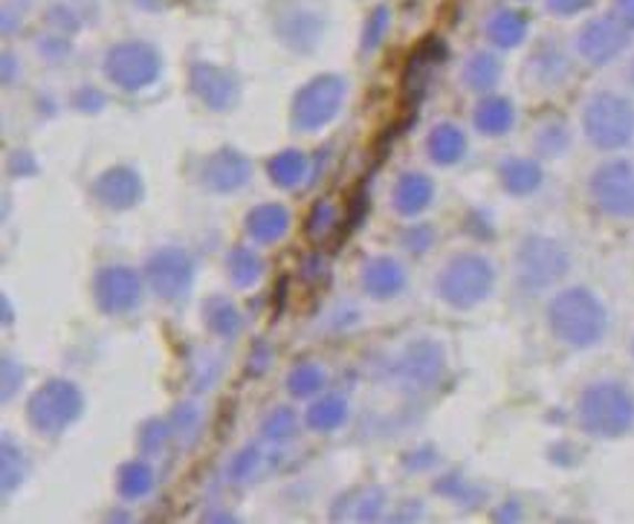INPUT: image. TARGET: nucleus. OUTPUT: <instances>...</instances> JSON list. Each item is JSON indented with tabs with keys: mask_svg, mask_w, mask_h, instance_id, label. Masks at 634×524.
Instances as JSON below:
<instances>
[{
	"mask_svg": "<svg viewBox=\"0 0 634 524\" xmlns=\"http://www.w3.org/2000/svg\"><path fill=\"white\" fill-rule=\"evenodd\" d=\"M79 414V394L64 382H47L32 398V423L44 432L64 429Z\"/></svg>",
	"mask_w": 634,
	"mask_h": 524,
	"instance_id": "nucleus-8",
	"label": "nucleus"
},
{
	"mask_svg": "<svg viewBox=\"0 0 634 524\" xmlns=\"http://www.w3.org/2000/svg\"><path fill=\"white\" fill-rule=\"evenodd\" d=\"M96 296L105 310L134 308L136 299H140V278L125 267L102 270V276L96 278Z\"/></svg>",
	"mask_w": 634,
	"mask_h": 524,
	"instance_id": "nucleus-12",
	"label": "nucleus"
},
{
	"mask_svg": "<svg viewBox=\"0 0 634 524\" xmlns=\"http://www.w3.org/2000/svg\"><path fill=\"white\" fill-rule=\"evenodd\" d=\"M345 420V403H342V398H336V394H330L328 400H321L319 405H314L310 409V414H307V423L314 429H334V427H339Z\"/></svg>",
	"mask_w": 634,
	"mask_h": 524,
	"instance_id": "nucleus-25",
	"label": "nucleus"
},
{
	"mask_svg": "<svg viewBox=\"0 0 634 524\" xmlns=\"http://www.w3.org/2000/svg\"><path fill=\"white\" fill-rule=\"evenodd\" d=\"M495 270L490 258L478 253H461L438 276V296L449 308L472 310L493 292Z\"/></svg>",
	"mask_w": 634,
	"mask_h": 524,
	"instance_id": "nucleus-4",
	"label": "nucleus"
},
{
	"mask_svg": "<svg viewBox=\"0 0 634 524\" xmlns=\"http://www.w3.org/2000/svg\"><path fill=\"white\" fill-rule=\"evenodd\" d=\"M293 432V418L287 409H278L276 414H273V420L267 423V434H273V438H284V434Z\"/></svg>",
	"mask_w": 634,
	"mask_h": 524,
	"instance_id": "nucleus-33",
	"label": "nucleus"
},
{
	"mask_svg": "<svg viewBox=\"0 0 634 524\" xmlns=\"http://www.w3.org/2000/svg\"><path fill=\"white\" fill-rule=\"evenodd\" d=\"M589 3L591 0H548V7H551V12H556V16H576V12H582Z\"/></svg>",
	"mask_w": 634,
	"mask_h": 524,
	"instance_id": "nucleus-34",
	"label": "nucleus"
},
{
	"mask_svg": "<svg viewBox=\"0 0 634 524\" xmlns=\"http://www.w3.org/2000/svg\"><path fill=\"white\" fill-rule=\"evenodd\" d=\"M617 18L634 32V0H617Z\"/></svg>",
	"mask_w": 634,
	"mask_h": 524,
	"instance_id": "nucleus-35",
	"label": "nucleus"
},
{
	"mask_svg": "<svg viewBox=\"0 0 634 524\" xmlns=\"http://www.w3.org/2000/svg\"><path fill=\"white\" fill-rule=\"evenodd\" d=\"M96 192L108 206H131L140 197V183L131 172H111L99 181Z\"/></svg>",
	"mask_w": 634,
	"mask_h": 524,
	"instance_id": "nucleus-18",
	"label": "nucleus"
},
{
	"mask_svg": "<svg viewBox=\"0 0 634 524\" xmlns=\"http://www.w3.org/2000/svg\"><path fill=\"white\" fill-rule=\"evenodd\" d=\"M403 244L411 253H426L434 244V233L429 226H411L409 233L403 235Z\"/></svg>",
	"mask_w": 634,
	"mask_h": 524,
	"instance_id": "nucleus-32",
	"label": "nucleus"
},
{
	"mask_svg": "<svg viewBox=\"0 0 634 524\" xmlns=\"http://www.w3.org/2000/svg\"><path fill=\"white\" fill-rule=\"evenodd\" d=\"M438 493L449 495V499H456L461 504H478V499H481V490H476L470 481L458 479V475H449L443 484H438Z\"/></svg>",
	"mask_w": 634,
	"mask_h": 524,
	"instance_id": "nucleus-29",
	"label": "nucleus"
},
{
	"mask_svg": "<svg viewBox=\"0 0 634 524\" xmlns=\"http://www.w3.org/2000/svg\"><path fill=\"white\" fill-rule=\"evenodd\" d=\"M628 27L614 18H594L582 27L580 32V53L582 59L594 64V68H603L609 61L617 59L623 50L628 47Z\"/></svg>",
	"mask_w": 634,
	"mask_h": 524,
	"instance_id": "nucleus-7",
	"label": "nucleus"
},
{
	"mask_svg": "<svg viewBox=\"0 0 634 524\" xmlns=\"http://www.w3.org/2000/svg\"><path fill=\"white\" fill-rule=\"evenodd\" d=\"M305 168H307V160L296 151H287V154H278L273 163H269V174H273V181L278 186H296V183L305 177Z\"/></svg>",
	"mask_w": 634,
	"mask_h": 524,
	"instance_id": "nucleus-24",
	"label": "nucleus"
},
{
	"mask_svg": "<svg viewBox=\"0 0 634 524\" xmlns=\"http://www.w3.org/2000/svg\"><path fill=\"white\" fill-rule=\"evenodd\" d=\"M293 394H314L316 389H321V371L314 366H301L296 374L290 377Z\"/></svg>",
	"mask_w": 634,
	"mask_h": 524,
	"instance_id": "nucleus-30",
	"label": "nucleus"
},
{
	"mask_svg": "<svg viewBox=\"0 0 634 524\" xmlns=\"http://www.w3.org/2000/svg\"><path fill=\"white\" fill-rule=\"evenodd\" d=\"M499 75H501V64L495 55L476 53L470 59V64H467V70H463V82H467L470 91L487 93L493 91L495 82H499Z\"/></svg>",
	"mask_w": 634,
	"mask_h": 524,
	"instance_id": "nucleus-19",
	"label": "nucleus"
},
{
	"mask_svg": "<svg viewBox=\"0 0 634 524\" xmlns=\"http://www.w3.org/2000/svg\"><path fill=\"white\" fill-rule=\"evenodd\" d=\"M632 353H634V342H632Z\"/></svg>",
	"mask_w": 634,
	"mask_h": 524,
	"instance_id": "nucleus-38",
	"label": "nucleus"
},
{
	"mask_svg": "<svg viewBox=\"0 0 634 524\" xmlns=\"http://www.w3.org/2000/svg\"><path fill=\"white\" fill-rule=\"evenodd\" d=\"M342 99V88L334 79H321V82L310 84L299 96L296 105V125L299 127H319L328 120H334L336 107Z\"/></svg>",
	"mask_w": 634,
	"mask_h": 524,
	"instance_id": "nucleus-10",
	"label": "nucleus"
},
{
	"mask_svg": "<svg viewBox=\"0 0 634 524\" xmlns=\"http://www.w3.org/2000/svg\"><path fill=\"white\" fill-rule=\"evenodd\" d=\"M426 151L438 165H456L467 157V134L452 122H441L432 127V134L426 140Z\"/></svg>",
	"mask_w": 634,
	"mask_h": 524,
	"instance_id": "nucleus-14",
	"label": "nucleus"
},
{
	"mask_svg": "<svg viewBox=\"0 0 634 524\" xmlns=\"http://www.w3.org/2000/svg\"><path fill=\"white\" fill-rule=\"evenodd\" d=\"M551 333L567 348H594L609 330L605 305L585 287H567L548 305Z\"/></svg>",
	"mask_w": 634,
	"mask_h": 524,
	"instance_id": "nucleus-1",
	"label": "nucleus"
},
{
	"mask_svg": "<svg viewBox=\"0 0 634 524\" xmlns=\"http://www.w3.org/2000/svg\"><path fill=\"white\" fill-rule=\"evenodd\" d=\"M571 270V255L560 240L548 235H528L515 253V278L522 290L539 292L560 285V278Z\"/></svg>",
	"mask_w": 634,
	"mask_h": 524,
	"instance_id": "nucleus-5",
	"label": "nucleus"
},
{
	"mask_svg": "<svg viewBox=\"0 0 634 524\" xmlns=\"http://www.w3.org/2000/svg\"><path fill=\"white\" fill-rule=\"evenodd\" d=\"M472 122L484 136H504L515 125V107L504 96H487L478 102Z\"/></svg>",
	"mask_w": 634,
	"mask_h": 524,
	"instance_id": "nucleus-15",
	"label": "nucleus"
},
{
	"mask_svg": "<svg viewBox=\"0 0 634 524\" xmlns=\"http://www.w3.org/2000/svg\"><path fill=\"white\" fill-rule=\"evenodd\" d=\"M120 487L127 499L145 495L151 490V470L145 464H127L125 470H122Z\"/></svg>",
	"mask_w": 634,
	"mask_h": 524,
	"instance_id": "nucleus-28",
	"label": "nucleus"
},
{
	"mask_svg": "<svg viewBox=\"0 0 634 524\" xmlns=\"http://www.w3.org/2000/svg\"><path fill=\"white\" fill-rule=\"evenodd\" d=\"M487 35L499 47L522 44L524 35H528V21L519 12H499L493 21L487 23Z\"/></svg>",
	"mask_w": 634,
	"mask_h": 524,
	"instance_id": "nucleus-20",
	"label": "nucleus"
},
{
	"mask_svg": "<svg viewBox=\"0 0 634 524\" xmlns=\"http://www.w3.org/2000/svg\"><path fill=\"white\" fill-rule=\"evenodd\" d=\"M591 203L603 212L605 217L617 220H632L634 217V163L617 157L605 160L597 165V172L591 174L589 183Z\"/></svg>",
	"mask_w": 634,
	"mask_h": 524,
	"instance_id": "nucleus-6",
	"label": "nucleus"
},
{
	"mask_svg": "<svg viewBox=\"0 0 634 524\" xmlns=\"http://www.w3.org/2000/svg\"><path fill=\"white\" fill-rule=\"evenodd\" d=\"M628 84L634 88V61H632V68H628Z\"/></svg>",
	"mask_w": 634,
	"mask_h": 524,
	"instance_id": "nucleus-37",
	"label": "nucleus"
},
{
	"mask_svg": "<svg viewBox=\"0 0 634 524\" xmlns=\"http://www.w3.org/2000/svg\"><path fill=\"white\" fill-rule=\"evenodd\" d=\"M229 270L232 278H235V285L247 287L253 285L258 273H262V261H258L253 253H247V249H238V253L229 258Z\"/></svg>",
	"mask_w": 634,
	"mask_h": 524,
	"instance_id": "nucleus-27",
	"label": "nucleus"
},
{
	"mask_svg": "<svg viewBox=\"0 0 634 524\" xmlns=\"http://www.w3.org/2000/svg\"><path fill=\"white\" fill-rule=\"evenodd\" d=\"M434 197V186L426 174H406L395 188V206L403 215H418Z\"/></svg>",
	"mask_w": 634,
	"mask_h": 524,
	"instance_id": "nucleus-17",
	"label": "nucleus"
},
{
	"mask_svg": "<svg viewBox=\"0 0 634 524\" xmlns=\"http://www.w3.org/2000/svg\"><path fill=\"white\" fill-rule=\"evenodd\" d=\"M287 229V212L282 206H262L249 215V235L258 240H276Z\"/></svg>",
	"mask_w": 634,
	"mask_h": 524,
	"instance_id": "nucleus-22",
	"label": "nucleus"
},
{
	"mask_svg": "<svg viewBox=\"0 0 634 524\" xmlns=\"http://www.w3.org/2000/svg\"><path fill=\"white\" fill-rule=\"evenodd\" d=\"M249 165L238 154H217L209 163V183L215 188H232L247 181Z\"/></svg>",
	"mask_w": 634,
	"mask_h": 524,
	"instance_id": "nucleus-21",
	"label": "nucleus"
},
{
	"mask_svg": "<svg viewBox=\"0 0 634 524\" xmlns=\"http://www.w3.org/2000/svg\"><path fill=\"white\" fill-rule=\"evenodd\" d=\"M209 325L221 333H232V330H238V314L226 301H215L209 305Z\"/></svg>",
	"mask_w": 634,
	"mask_h": 524,
	"instance_id": "nucleus-31",
	"label": "nucleus"
},
{
	"mask_svg": "<svg viewBox=\"0 0 634 524\" xmlns=\"http://www.w3.org/2000/svg\"><path fill=\"white\" fill-rule=\"evenodd\" d=\"M533 145H536L539 157H562L571 148V131H567L565 122H548V125L539 127Z\"/></svg>",
	"mask_w": 634,
	"mask_h": 524,
	"instance_id": "nucleus-23",
	"label": "nucleus"
},
{
	"mask_svg": "<svg viewBox=\"0 0 634 524\" xmlns=\"http://www.w3.org/2000/svg\"><path fill=\"white\" fill-rule=\"evenodd\" d=\"M533 68H536L539 82H545V84H562L567 79V73H571L567 59L562 53L533 55Z\"/></svg>",
	"mask_w": 634,
	"mask_h": 524,
	"instance_id": "nucleus-26",
	"label": "nucleus"
},
{
	"mask_svg": "<svg viewBox=\"0 0 634 524\" xmlns=\"http://www.w3.org/2000/svg\"><path fill=\"white\" fill-rule=\"evenodd\" d=\"M443 368H447V353H443L441 345L429 342V339L409 345L403 357H400V362H397V371H400V377L409 382L411 389H429V386H434V382L441 380Z\"/></svg>",
	"mask_w": 634,
	"mask_h": 524,
	"instance_id": "nucleus-9",
	"label": "nucleus"
},
{
	"mask_svg": "<svg viewBox=\"0 0 634 524\" xmlns=\"http://www.w3.org/2000/svg\"><path fill=\"white\" fill-rule=\"evenodd\" d=\"M522 513H519V502H508V507H504V513H495L493 518H499V522H508V518H519Z\"/></svg>",
	"mask_w": 634,
	"mask_h": 524,
	"instance_id": "nucleus-36",
	"label": "nucleus"
},
{
	"mask_svg": "<svg viewBox=\"0 0 634 524\" xmlns=\"http://www.w3.org/2000/svg\"><path fill=\"white\" fill-rule=\"evenodd\" d=\"M580 429L591 438H623L634 429V394L626 382H591L576 403Z\"/></svg>",
	"mask_w": 634,
	"mask_h": 524,
	"instance_id": "nucleus-2",
	"label": "nucleus"
},
{
	"mask_svg": "<svg viewBox=\"0 0 634 524\" xmlns=\"http://www.w3.org/2000/svg\"><path fill=\"white\" fill-rule=\"evenodd\" d=\"M406 273L403 267L391 258H377L374 264H368L366 270V290L374 292L377 299H391L397 292L403 290Z\"/></svg>",
	"mask_w": 634,
	"mask_h": 524,
	"instance_id": "nucleus-16",
	"label": "nucleus"
},
{
	"mask_svg": "<svg viewBox=\"0 0 634 524\" xmlns=\"http://www.w3.org/2000/svg\"><path fill=\"white\" fill-rule=\"evenodd\" d=\"M149 278L160 296L177 299L180 292L192 285V264L186 261V255L160 253L157 258L149 264Z\"/></svg>",
	"mask_w": 634,
	"mask_h": 524,
	"instance_id": "nucleus-11",
	"label": "nucleus"
},
{
	"mask_svg": "<svg viewBox=\"0 0 634 524\" xmlns=\"http://www.w3.org/2000/svg\"><path fill=\"white\" fill-rule=\"evenodd\" d=\"M499 181L513 197H528L542 186V165L530 157H510L499 165Z\"/></svg>",
	"mask_w": 634,
	"mask_h": 524,
	"instance_id": "nucleus-13",
	"label": "nucleus"
},
{
	"mask_svg": "<svg viewBox=\"0 0 634 524\" xmlns=\"http://www.w3.org/2000/svg\"><path fill=\"white\" fill-rule=\"evenodd\" d=\"M582 131L600 151H623L634 143V105L620 93H597L582 111Z\"/></svg>",
	"mask_w": 634,
	"mask_h": 524,
	"instance_id": "nucleus-3",
	"label": "nucleus"
}]
</instances>
